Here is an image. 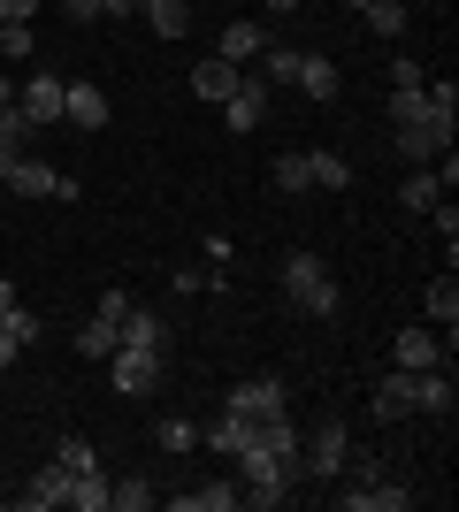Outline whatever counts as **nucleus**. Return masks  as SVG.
<instances>
[{"mask_svg":"<svg viewBox=\"0 0 459 512\" xmlns=\"http://www.w3.org/2000/svg\"><path fill=\"white\" fill-rule=\"evenodd\" d=\"M276 283H284V299L299 306V314H314V321H329V314H337V276L322 268V253H284Z\"/></svg>","mask_w":459,"mask_h":512,"instance_id":"nucleus-1","label":"nucleus"},{"mask_svg":"<svg viewBox=\"0 0 459 512\" xmlns=\"http://www.w3.org/2000/svg\"><path fill=\"white\" fill-rule=\"evenodd\" d=\"M345 451H352L345 421H322L314 436H299V467H306V482H337V474H345Z\"/></svg>","mask_w":459,"mask_h":512,"instance_id":"nucleus-2","label":"nucleus"},{"mask_svg":"<svg viewBox=\"0 0 459 512\" xmlns=\"http://www.w3.org/2000/svg\"><path fill=\"white\" fill-rule=\"evenodd\" d=\"M108 383L123 390V398H153V390H161V352H146V344H115Z\"/></svg>","mask_w":459,"mask_h":512,"instance_id":"nucleus-3","label":"nucleus"},{"mask_svg":"<svg viewBox=\"0 0 459 512\" xmlns=\"http://www.w3.org/2000/svg\"><path fill=\"white\" fill-rule=\"evenodd\" d=\"M62 92H69V77H54V69H39V77H23V92H16L23 123H31V130L62 123Z\"/></svg>","mask_w":459,"mask_h":512,"instance_id":"nucleus-4","label":"nucleus"},{"mask_svg":"<svg viewBox=\"0 0 459 512\" xmlns=\"http://www.w3.org/2000/svg\"><path fill=\"white\" fill-rule=\"evenodd\" d=\"M230 413H245V421H268V413H291V390L276 383V375H245V383L230 390Z\"/></svg>","mask_w":459,"mask_h":512,"instance_id":"nucleus-5","label":"nucleus"},{"mask_svg":"<svg viewBox=\"0 0 459 512\" xmlns=\"http://www.w3.org/2000/svg\"><path fill=\"white\" fill-rule=\"evenodd\" d=\"M0 184H16V199H77V184H69L62 169H46V161H31V153H23L16 169L0 176Z\"/></svg>","mask_w":459,"mask_h":512,"instance_id":"nucleus-6","label":"nucleus"},{"mask_svg":"<svg viewBox=\"0 0 459 512\" xmlns=\"http://www.w3.org/2000/svg\"><path fill=\"white\" fill-rule=\"evenodd\" d=\"M444 146H452V123H444V115H421V123H398V153H406L414 169H429V161H437Z\"/></svg>","mask_w":459,"mask_h":512,"instance_id":"nucleus-7","label":"nucleus"},{"mask_svg":"<svg viewBox=\"0 0 459 512\" xmlns=\"http://www.w3.org/2000/svg\"><path fill=\"white\" fill-rule=\"evenodd\" d=\"M261 123H268V85L253 77V69H245L238 92L222 100V130H261Z\"/></svg>","mask_w":459,"mask_h":512,"instance_id":"nucleus-8","label":"nucleus"},{"mask_svg":"<svg viewBox=\"0 0 459 512\" xmlns=\"http://www.w3.org/2000/svg\"><path fill=\"white\" fill-rule=\"evenodd\" d=\"M62 123H77V130H108V123H115L108 92H100V85H85V77H77V85L62 92Z\"/></svg>","mask_w":459,"mask_h":512,"instance_id":"nucleus-9","label":"nucleus"},{"mask_svg":"<svg viewBox=\"0 0 459 512\" xmlns=\"http://www.w3.org/2000/svg\"><path fill=\"white\" fill-rule=\"evenodd\" d=\"M69 482H77V474H69L62 459H46V467L23 482V505L31 512H69Z\"/></svg>","mask_w":459,"mask_h":512,"instance_id":"nucleus-10","label":"nucleus"},{"mask_svg":"<svg viewBox=\"0 0 459 512\" xmlns=\"http://www.w3.org/2000/svg\"><path fill=\"white\" fill-rule=\"evenodd\" d=\"M391 367H444V344H437V329H429V321H414V329H398L391 337Z\"/></svg>","mask_w":459,"mask_h":512,"instance_id":"nucleus-11","label":"nucleus"},{"mask_svg":"<svg viewBox=\"0 0 459 512\" xmlns=\"http://www.w3.org/2000/svg\"><path fill=\"white\" fill-rule=\"evenodd\" d=\"M337 505H345V512H406V505H414V490H398V482H383V474H375V482L337 490Z\"/></svg>","mask_w":459,"mask_h":512,"instance_id":"nucleus-12","label":"nucleus"},{"mask_svg":"<svg viewBox=\"0 0 459 512\" xmlns=\"http://www.w3.org/2000/svg\"><path fill=\"white\" fill-rule=\"evenodd\" d=\"M261 46H268V31L253 16H238V23H222L215 54H222V62H238V69H253V62H261Z\"/></svg>","mask_w":459,"mask_h":512,"instance_id":"nucleus-13","label":"nucleus"},{"mask_svg":"<svg viewBox=\"0 0 459 512\" xmlns=\"http://www.w3.org/2000/svg\"><path fill=\"white\" fill-rule=\"evenodd\" d=\"M414 413V367H383L375 383V421H406Z\"/></svg>","mask_w":459,"mask_h":512,"instance_id":"nucleus-14","label":"nucleus"},{"mask_svg":"<svg viewBox=\"0 0 459 512\" xmlns=\"http://www.w3.org/2000/svg\"><path fill=\"white\" fill-rule=\"evenodd\" d=\"M230 505H245L238 482H199V490H176L169 497V512H230Z\"/></svg>","mask_w":459,"mask_h":512,"instance_id":"nucleus-15","label":"nucleus"},{"mask_svg":"<svg viewBox=\"0 0 459 512\" xmlns=\"http://www.w3.org/2000/svg\"><path fill=\"white\" fill-rule=\"evenodd\" d=\"M115 337H123V344H146V352H169V321L153 314V306H131V314L115 321Z\"/></svg>","mask_w":459,"mask_h":512,"instance_id":"nucleus-16","label":"nucleus"},{"mask_svg":"<svg viewBox=\"0 0 459 512\" xmlns=\"http://www.w3.org/2000/svg\"><path fill=\"white\" fill-rule=\"evenodd\" d=\"M452 375H444V367H421L414 375V413H437V421H452Z\"/></svg>","mask_w":459,"mask_h":512,"instance_id":"nucleus-17","label":"nucleus"},{"mask_svg":"<svg viewBox=\"0 0 459 512\" xmlns=\"http://www.w3.org/2000/svg\"><path fill=\"white\" fill-rule=\"evenodd\" d=\"M238 77H245V69H238V62H222V54H215V62H199V69H192V92H199L207 107H222L230 92H238Z\"/></svg>","mask_w":459,"mask_h":512,"instance_id":"nucleus-18","label":"nucleus"},{"mask_svg":"<svg viewBox=\"0 0 459 512\" xmlns=\"http://www.w3.org/2000/svg\"><path fill=\"white\" fill-rule=\"evenodd\" d=\"M23 344H39V314H31V306H8V314H0V367H16Z\"/></svg>","mask_w":459,"mask_h":512,"instance_id":"nucleus-19","label":"nucleus"},{"mask_svg":"<svg viewBox=\"0 0 459 512\" xmlns=\"http://www.w3.org/2000/svg\"><path fill=\"white\" fill-rule=\"evenodd\" d=\"M138 8H146L153 39H184L192 31V0H138Z\"/></svg>","mask_w":459,"mask_h":512,"instance_id":"nucleus-20","label":"nucleus"},{"mask_svg":"<svg viewBox=\"0 0 459 512\" xmlns=\"http://www.w3.org/2000/svg\"><path fill=\"white\" fill-rule=\"evenodd\" d=\"M421 306H429V329H444V337L459 329V283H452V268L429 283V299H421Z\"/></svg>","mask_w":459,"mask_h":512,"instance_id":"nucleus-21","label":"nucleus"},{"mask_svg":"<svg viewBox=\"0 0 459 512\" xmlns=\"http://www.w3.org/2000/svg\"><path fill=\"white\" fill-rule=\"evenodd\" d=\"M199 436H207V444H215L222 459H238V451L253 444V421H245V413H230V406H222V421H215V428H199Z\"/></svg>","mask_w":459,"mask_h":512,"instance_id":"nucleus-22","label":"nucleus"},{"mask_svg":"<svg viewBox=\"0 0 459 512\" xmlns=\"http://www.w3.org/2000/svg\"><path fill=\"white\" fill-rule=\"evenodd\" d=\"M23 146H31V123H23V107H0V176L23 161Z\"/></svg>","mask_w":459,"mask_h":512,"instance_id":"nucleus-23","label":"nucleus"},{"mask_svg":"<svg viewBox=\"0 0 459 512\" xmlns=\"http://www.w3.org/2000/svg\"><path fill=\"white\" fill-rule=\"evenodd\" d=\"M337 85H345L337 62H322V54H306V62H299V92H306V100H337Z\"/></svg>","mask_w":459,"mask_h":512,"instance_id":"nucleus-24","label":"nucleus"},{"mask_svg":"<svg viewBox=\"0 0 459 512\" xmlns=\"http://www.w3.org/2000/svg\"><path fill=\"white\" fill-rule=\"evenodd\" d=\"M437 199H444L437 169H414V176H406V184H398V207H406V214H429V207H437Z\"/></svg>","mask_w":459,"mask_h":512,"instance_id":"nucleus-25","label":"nucleus"},{"mask_svg":"<svg viewBox=\"0 0 459 512\" xmlns=\"http://www.w3.org/2000/svg\"><path fill=\"white\" fill-rule=\"evenodd\" d=\"M306 176H314L322 192H345V184H352V161H345V153H322V146H314V153H306Z\"/></svg>","mask_w":459,"mask_h":512,"instance_id":"nucleus-26","label":"nucleus"},{"mask_svg":"<svg viewBox=\"0 0 459 512\" xmlns=\"http://www.w3.org/2000/svg\"><path fill=\"white\" fill-rule=\"evenodd\" d=\"M299 46H261V85H299Z\"/></svg>","mask_w":459,"mask_h":512,"instance_id":"nucleus-27","label":"nucleus"},{"mask_svg":"<svg viewBox=\"0 0 459 512\" xmlns=\"http://www.w3.org/2000/svg\"><path fill=\"white\" fill-rule=\"evenodd\" d=\"M69 512H108V474L85 467L77 482H69Z\"/></svg>","mask_w":459,"mask_h":512,"instance_id":"nucleus-28","label":"nucleus"},{"mask_svg":"<svg viewBox=\"0 0 459 512\" xmlns=\"http://www.w3.org/2000/svg\"><path fill=\"white\" fill-rule=\"evenodd\" d=\"M115 344H123V337H115V321H100V314L77 329V352H85V360H100V367L115 360Z\"/></svg>","mask_w":459,"mask_h":512,"instance_id":"nucleus-29","label":"nucleus"},{"mask_svg":"<svg viewBox=\"0 0 459 512\" xmlns=\"http://www.w3.org/2000/svg\"><path fill=\"white\" fill-rule=\"evenodd\" d=\"M360 16H368L375 39H406V0H368Z\"/></svg>","mask_w":459,"mask_h":512,"instance_id":"nucleus-30","label":"nucleus"},{"mask_svg":"<svg viewBox=\"0 0 459 512\" xmlns=\"http://www.w3.org/2000/svg\"><path fill=\"white\" fill-rule=\"evenodd\" d=\"M153 444L169 451V459H184V451H192V444H199V428H192V421H184V413H169V421H153Z\"/></svg>","mask_w":459,"mask_h":512,"instance_id":"nucleus-31","label":"nucleus"},{"mask_svg":"<svg viewBox=\"0 0 459 512\" xmlns=\"http://www.w3.org/2000/svg\"><path fill=\"white\" fill-rule=\"evenodd\" d=\"M108 512H153V482H108Z\"/></svg>","mask_w":459,"mask_h":512,"instance_id":"nucleus-32","label":"nucleus"},{"mask_svg":"<svg viewBox=\"0 0 459 512\" xmlns=\"http://www.w3.org/2000/svg\"><path fill=\"white\" fill-rule=\"evenodd\" d=\"M276 192H314V176H306V146L276 153Z\"/></svg>","mask_w":459,"mask_h":512,"instance_id":"nucleus-33","label":"nucleus"},{"mask_svg":"<svg viewBox=\"0 0 459 512\" xmlns=\"http://www.w3.org/2000/svg\"><path fill=\"white\" fill-rule=\"evenodd\" d=\"M429 222H437V237H444V268H452V260H459V207H452V199H437V207H429Z\"/></svg>","mask_w":459,"mask_h":512,"instance_id":"nucleus-34","label":"nucleus"},{"mask_svg":"<svg viewBox=\"0 0 459 512\" xmlns=\"http://www.w3.org/2000/svg\"><path fill=\"white\" fill-rule=\"evenodd\" d=\"M69 474H85V467H100V451H92V436H62V451H54Z\"/></svg>","mask_w":459,"mask_h":512,"instance_id":"nucleus-35","label":"nucleus"},{"mask_svg":"<svg viewBox=\"0 0 459 512\" xmlns=\"http://www.w3.org/2000/svg\"><path fill=\"white\" fill-rule=\"evenodd\" d=\"M421 85H429V62L398 54V62H391V92H421Z\"/></svg>","mask_w":459,"mask_h":512,"instance_id":"nucleus-36","label":"nucleus"},{"mask_svg":"<svg viewBox=\"0 0 459 512\" xmlns=\"http://www.w3.org/2000/svg\"><path fill=\"white\" fill-rule=\"evenodd\" d=\"M31 23H0V54H8V62H31Z\"/></svg>","mask_w":459,"mask_h":512,"instance_id":"nucleus-37","label":"nucleus"},{"mask_svg":"<svg viewBox=\"0 0 459 512\" xmlns=\"http://www.w3.org/2000/svg\"><path fill=\"white\" fill-rule=\"evenodd\" d=\"M131 291H123V283H108V291H100V299H92V314H100V321H123V314H131Z\"/></svg>","mask_w":459,"mask_h":512,"instance_id":"nucleus-38","label":"nucleus"},{"mask_svg":"<svg viewBox=\"0 0 459 512\" xmlns=\"http://www.w3.org/2000/svg\"><path fill=\"white\" fill-rule=\"evenodd\" d=\"M421 115H429L421 92H391V123H421Z\"/></svg>","mask_w":459,"mask_h":512,"instance_id":"nucleus-39","label":"nucleus"},{"mask_svg":"<svg viewBox=\"0 0 459 512\" xmlns=\"http://www.w3.org/2000/svg\"><path fill=\"white\" fill-rule=\"evenodd\" d=\"M39 16V0H0V23H31Z\"/></svg>","mask_w":459,"mask_h":512,"instance_id":"nucleus-40","label":"nucleus"},{"mask_svg":"<svg viewBox=\"0 0 459 512\" xmlns=\"http://www.w3.org/2000/svg\"><path fill=\"white\" fill-rule=\"evenodd\" d=\"M69 8V23H100V0H62Z\"/></svg>","mask_w":459,"mask_h":512,"instance_id":"nucleus-41","label":"nucleus"},{"mask_svg":"<svg viewBox=\"0 0 459 512\" xmlns=\"http://www.w3.org/2000/svg\"><path fill=\"white\" fill-rule=\"evenodd\" d=\"M100 16H115V23H123V16H138V0H100Z\"/></svg>","mask_w":459,"mask_h":512,"instance_id":"nucleus-42","label":"nucleus"},{"mask_svg":"<svg viewBox=\"0 0 459 512\" xmlns=\"http://www.w3.org/2000/svg\"><path fill=\"white\" fill-rule=\"evenodd\" d=\"M261 8L268 16H291V8H306V0H261Z\"/></svg>","mask_w":459,"mask_h":512,"instance_id":"nucleus-43","label":"nucleus"},{"mask_svg":"<svg viewBox=\"0 0 459 512\" xmlns=\"http://www.w3.org/2000/svg\"><path fill=\"white\" fill-rule=\"evenodd\" d=\"M8 306H23V299H16V283H8V276H0V314H8Z\"/></svg>","mask_w":459,"mask_h":512,"instance_id":"nucleus-44","label":"nucleus"},{"mask_svg":"<svg viewBox=\"0 0 459 512\" xmlns=\"http://www.w3.org/2000/svg\"><path fill=\"white\" fill-rule=\"evenodd\" d=\"M0 107H16V77H0Z\"/></svg>","mask_w":459,"mask_h":512,"instance_id":"nucleus-45","label":"nucleus"},{"mask_svg":"<svg viewBox=\"0 0 459 512\" xmlns=\"http://www.w3.org/2000/svg\"><path fill=\"white\" fill-rule=\"evenodd\" d=\"M345 8H368V0H345Z\"/></svg>","mask_w":459,"mask_h":512,"instance_id":"nucleus-46","label":"nucleus"}]
</instances>
